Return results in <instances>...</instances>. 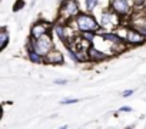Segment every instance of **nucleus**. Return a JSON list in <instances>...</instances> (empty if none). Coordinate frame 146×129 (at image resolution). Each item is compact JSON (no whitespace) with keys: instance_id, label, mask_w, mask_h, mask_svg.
Segmentation results:
<instances>
[{"instance_id":"nucleus-17","label":"nucleus","mask_w":146,"mask_h":129,"mask_svg":"<svg viewBox=\"0 0 146 129\" xmlns=\"http://www.w3.org/2000/svg\"><path fill=\"white\" fill-rule=\"evenodd\" d=\"M130 110H132L130 106H122V108L119 109V112H130Z\"/></svg>"},{"instance_id":"nucleus-16","label":"nucleus","mask_w":146,"mask_h":129,"mask_svg":"<svg viewBox=\"0 0 146 129\" xmlns=\"http://www.w3.org/2000/svg\"><path fill=\"white\" fill-rule=\"evenodd\" d=\"M76 102H79V99H64V100H62V105H69V103H76Z\"/></svg>"},{"instance_id":"nucleus-5","label":"nucleus","mask_w":146,"mask_h":129,"mask_svg":"<svg viewBox=\"0 0 146 129\" xmlns=\"http://www.w3.org/2000/svg\"><path fill=\"white\" fill-rule=\"evenodd\" d=\"M49 30H50V25L47 23V22H37V23H35L33 25V27H32V39H35V40H37V39H40L42 36H44V35H49Z\"/></svg>"},{"instance_id":"nucleus-6","label":"nucleus","mask_w":146,"mask_h":129,"mask_svg":"<svg viewBox=\"0 0 146 129\" xmlns=\"http://www.w3.org/2000/svg\"><path fill=\"white\" fill-rule=\"evenodd\" d=\"M145 36H142L139 32H136L135 29H129L126 32V36H125V42L129 43V45H140L145 42Z\"/></svg>"},{"instance_id":"nucleus-21","label":"nucleus","mask_w":146,"mask_h":129,"mask_svg":"<svg viewBox=\"0 0 146 129\" xmlns=\"http://www.w3.org/2000/svg\"><path fill=\"white\" fill-rule=\"evenodd\" d=\"M129 129H130V128H129Z\"/></svg>"},{"instance_id":"nucleus-15","label":"nucleus","mask_w":146,"mask_h":129,"mask_svg":"<svg viewBox=\"0 0 146 129\" xmlns=\"http://www.w3.org/2000/svg\"><path fill=\"white\" fill-rule=\"evenodd\" d=\"M23 6H25V2H23V0H17V2H16V5H15V12L20 10Z\"/></svg>"},{"instance_id":"nucleus-20","label":"nucleus","mask_w":146,"mask_h":129,"mask_svg":"<svg viewBox=\"0 0 146 129\" xmlns=\"http://www.w3.org/2000/svg\"><path fill=\"white\" fill-rule=\"evenodd\" d=\"M60 129H67V125H64V126H62Z\"/></svg>"},{"instance_id":"nucleus-7","label":"nucleus","mask_w":146,"mask_h":129,"mask_svg":"<svg viewBox=\"0 0 146 129\" xmlns=\"http://www.w3.org/2000/svg\"><path fill=\"white\" fill-rule=\"evenodd\" d=\"M117 15L115 12H105L102 15V26L103 27H112L115 25H117Z\"/></svg>"},{"instance_id":"nucleus-11","label":"nucleus","mask_w":146,"mask_h":129,"mask_svg":"<svg viewBox=\"0 0 146 129\" xmlns=\"http://www.w3.org/2000/svg\"><path fill=\"white\" fill-rule=\"evenodd\" d=\"M9 43V35L6 32V29L3 27L2 30H0V50H3Z\"/></svg>"},{"instance_id":"nucleus-1","label":"nucleus","mask_w":146,"mask_h":129,"mask_svg":"<svg viewBox=\"0 0 146 129\" xmlns=\"http://www.w3.org/2000/svg\"><path fill=\"white\" fill-rule=\"evenodd\" d=\"M29 50H33L37 55H40L42 57H46L53 50V42H52L50 35H44L37 40L30 39V42L27 43V52Z\"/></svg>"},{"instance_id":"nucleus-8","label":"nucleus","mask_w":146,"mask_h":129,"mask_svg":"<svg viewBox=\"0 0 146 129\" xmlns=\"http://www.w3.org/2000/svg\"><path fill=\"white\" fill-rule=\"evenodd\" d=\"M63 62H64L63 55L59 50H54V49L44 57V63H47V64H62Z\"/></svg>"},{"instance_id":"nucleus-12","label":"nucleus","mask_w":146,"mask_h":129,"mask_svg":"<svg viewBox=\"0 0 146 129\" xmlns=\"http://www.w3.org/2000/svg\"><path fill=\"white\" fill-rule=\"evenodd\" d=\"M27 55H29V59H30V62H33V63H36V64L44 63V57H42V56H40V55H37L36 52H33V50H29V52H27Z\"/></svg>"},{"instance_id":"nucleus-3","label":"nucleus","mask_w":146,"mask_h":129,"mask_svg":"<svg viewBox=\"0 0 146 129\" xmlns=\"http://www.w3.org/2000/svg\"><path fill=\"white\" fill-rule=\"evenodd\" d=\"M80 13H79V7H78V3L76 0H66L64 3H62V7H60V17L62 19H72V17H78Z\"/></svg>"},{"instance_id":"nucleus-14","label":"nucleus","mask_w":146,"mask_h":129,"mask_svg":"<svg viewBox=\"0 0 146 129\" xmlns=\"http://www.w3.org/2000/svg\"><path fill=\"white\" fill-rule=\"evenodd\" d=\"M82 35H83V39H85L86 42H89V43H90V42L93 40V37H95V33H82Z\"/></svg>"},{"instance_id":"nucleus-2","label":"nucleus","mask_w":146,"mask_h":129,"mask_svg":"<svg viewBox=\"0 0 146 129\" xmlns=\"http://www.w3.org/2000/svg\"><path fill=\"white\" fill-rule=\"evenodd\" d=\"M75 22H76L78 29H79L82 33H95V32H98L99 27H100V25L95 20V17L90 16V15H88V13H80V15L75 19Z\"/></svg>"},{"instance_id":"nucleus-13","label":"nucleus","mask_w":146,"mask_h":129,"mask_svg":"<svg viewBox=\"0 0 146 129\" xmlns=\"http://www.w3.org/2000/svg\"><path fill=\"white\" fill-rule=\"evenodd\" d=\"M98 2H99V0H85L86 9H88V10H93V9L98 6Z\"/></svg>"},{"instance_id":"nucleus-19","label":"nucleus","mask_w":146,"mask_h":129,"mask_svg":"<svg viewBox=\"0 0 146 129\" xmlns=\"http://www.w3.org/2000/svg\"><path fill=\"white\" fill-rule=\"evenodd\" d=\"M54 83H57V85H63V83H66V80H54Z\"/></svg>"},{"instance_id":"nucleus-18","label":"nucleus","mask_w":146,"mask_h":129,"mask_svg":"<svg viewBox=\"0 0 146 129\" xmlns=\"http://www.w3.org/2000/svg\"><path fill=\"white\" fill-rule=\"evenodd\" d=\"M132 93H133V90H125V92H123V93H122V95H123V96H125V98H126V96H130V95H132Z\"/></svg>"},{"instance_id":"nucleus-9","label":"nucleus","mask_w":146,"mask_h":129,"mask_svg":"<svg viewBox=\"0 0 146 129\" xmlns=\"http://www.w3.org/2000/svg\"><path fill=\"white\" fill-rule=\"evenodd\" d=\"M88 56H89V59H92V60H95V62L105 60V59L108 57V55H105L103 52H100V50H98V49H95V47H90Z\"/></svg>"},{"instance_id":"nucleus-4","label":"nucleus","mask_w":146,"mask_h":129,"mask_svg":"<svg viewBox=\"0 0 146 129\" xmlns=\"http://www.w3.org/2000/svg\"><path fill=\"white\" fill-rule=\"evenodd\" d=\"M112 10L117 16H126L132 10V5L129 0H112Z\"/></svg>"},{"instance_id":"nucleus-10","label":"nucleus","mask_w":146,"mask_h":129,"mask_svg":"<svg viewBox=\"0 0 146 129\" xmlns=\"http://www.w3.org/2000/svg\"><path fill=\"white\" fill-rule=\"evenodd\" d=\"M102 37H103V39H106V40H109V42H112V43H115V45H117V43H123V42H125V39H123V37H120L119 35L112 33V32L102 33Z\"/></svg>"}]
</instances>
